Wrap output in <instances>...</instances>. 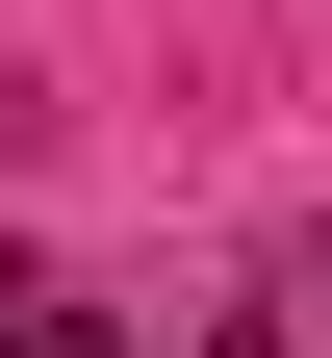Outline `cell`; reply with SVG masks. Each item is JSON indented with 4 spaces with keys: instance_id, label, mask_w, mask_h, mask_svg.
<instances>
[{
    "instance_id": "obj_1",
    "label": "cell",
    "mask_w": 332,
    "mask_h": 358,
    "mask_svg": "<svg viewBox=\"0 0 332 358\" xmlns=\"http://www.w3.org/2000/svg\"><path fill=\"white\" fill-rule=\"evenodd\" d=\"M0 358H103V307H77V282H26V256H0Z\"/></svg>"
}]
</instances>
